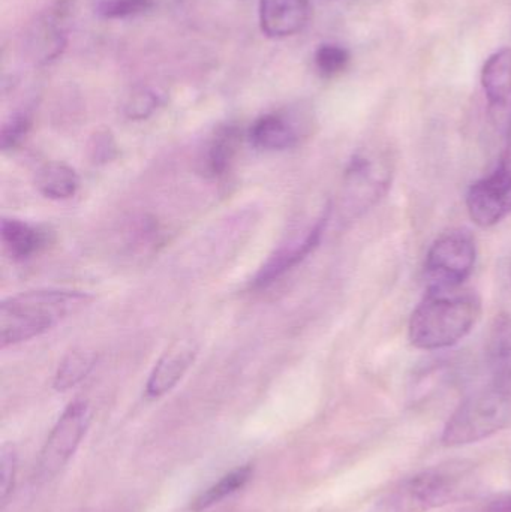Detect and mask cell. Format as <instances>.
<instances>
[{
	"label": "cell",
	"mask_w": 511,
	"mask_h": 512,
	"mask_svg": "<svg viewBox=\"0 0 511 512\" xmlns=\"http://www.w3.org/2000/svg\"><path fill=\"white\" fill-rule=\"evenodd\" d=\"M482 301L476 292L458 288H429L408 324V337L423 351L446 349L461 342L479 321Z\"/></svg>",
	"instance_id": "6da1fadb"
},
{
	"label": "cell",
	"mask_w": 511,
	"mask_h": 512,
	"mask_svg": "<svg viewBox=\"0 0 511 512\" xmlns=\"http://www.w3.org/2000/svg\"><path fill=\"white\" fill-rule=\"evenodd\" d=\"M92 295L77 289H36L6 298L0 304L2 348L27 342L80 312Z\"/></svg>",
	"instance_id": "7a4b0ae2"
},
{
	"label": "cell",
	"mask_w": 511,
	"mask_h": 512,
	"mask_svg": "<svg viewBox=\"0 0 511 512\" xmlns=\"http://www.w3.org/2000/svg\"><path fill=\"white\" fill-rule=\"evenodd\" d=\"M511 420V390L492 382L471 393L453 412L443 432L446 447L476 444L501 432Z\"/></svg>",
	"instance_id": "3957f363"
},
{
	"label": "cell",
	"mask_w": 511,
	"mask_h": 512,
	"mask_svg": "<svg viewBox=\"0 0 511 512\" xmlns=\"http://www.w3.org/2000/svg\"><path fill=\"white\" fill-rule=\"evenodd\" d=\"M395 164L386 150L357 152L344 177V206L348 215L362 216L380 203L392 186Z\"/></svg>",
	"instance_id": "277c9868"
},
{
	"label": "cell",
	"mask_w": 511,
	"mask_h": 512,
	"mask_svg": "<svg viewBox=\"0 0 511 512\" xmlns=\"http://www.w3.org/2000/svg\"><path fill=\"white\" fill-rule=\"evenodd\" d=\"M459 484L449 472H422L378 499L366 512H429L455 501Z\"/></svg>",
	"instance_id": "5b68a950"
},
{
	"label": "cell",
	"mask_w": 511,
	"mask_h": 512,
	"mask_svg": "<svg viewBox=\"0 0 511 512\" xmlns=\"http://www.w3.org/2000/svg\"><path fill=\"white\" fill-rule=\"evenodd\" d=\"M90 420L92 411L84 400H75L63 411L39 456L35 472L38 483L53 480L65 468L86 435Z\"/></svg>",
	"instance_id": "8992f818"
},
{
	"label": "cell",
	"mask_w": 511,
	"mask_h": 512,
	"mask_svg": "<svg viewBox=\"0 0 511 512\" xmlns=\"http://www.w3.org/2000/svg\"><path fill=\"white\" fill-rule=\"evenodd\" d=\"M477 261V246L471 234L452 231L441 236L426 256L429 288H458L471 276Z\"/></svg>",
	"instance_id": "52a82bcc"
},
{
	"label": "cell",
	"mask_w": 511,
	"mask_h": 512,
	"mask_svg": "<svg viewBox=\"0 0 511 512\" xmlns=\"http://www.w3.org/2000/svg\"><path fill=\"white\" fill-rule=\"evenodd\" d=\"M467 209L474 224L482 228L494 227L511 215V143L497 170L471 185Z\"/></svg>",
	"instance_id": "ba28073f"
},
{
	"label": "cell",
	"mask_w": 511,
	"mask_h": 512,
	"mask_svg": "<svg viewBox=\"0 0 511 512\" xmlns=\"http://www.w3.org/2000/svg\"><path fill=\"white\" fill-rule=\"evenodd\" d=\"M483 92L489 116L501 134L511 137V48H501L486 59L482 68Z\"/></svg>",
	"instance_id": "9c48e42d"
},
{
	"label": "cell",
	"mask_w": 511,
	"mask_h": 512,
	"mask_svg": "<svg viewBox=\"0 0 511 512\" xmlns=\"http://www.w3.org/2000/svg\"><path fill=\"white\" fill-rule=\"evenodd\" d=\"M330 212L332 210H330V206H327L323 215L317 219L314 227L303 236L302 240L281 246L275 254L270 256L266 264L258 271L257 276L252 280V285L255 288H263V286L270 285L279 277L284 276L291 268L300 264L311 252H314V249L320 245L321 237H323L324 231H326Z\"/></svg>",
	"instance_id": "30bf717a"
},
{
	"label": "cell",
	"mask_w": 511,
	"mask_h": 512,
	"mask_svg": "<svg viewBox=\"0 0 511 512\" xmlns=\"http://www.w3.org/2000/svg\"><path fill=\"white\" fill-rule=\"evenodd\" d=\"M197 354L198 346L194 340H177L173 343V346L159 358L150 373L146 385L147 397L158 399L170 393L188 372Z\"/></svg>",
	"instance_id": "8fae6325"
},
{
	"label": "cell",
	"mask_w": 511,
	"mask_h": 512,
	"mask_svg": "<svg viewBox=\"0 0 511 512\" xmlns=\"http://www.w3.org/2000/svg\"><path fill=\"white\" fill-rule=\"evenodd\" d=\"M311 14L309 0H260V26L273 39L296 35Z\"/></svg>",
	"instance_id": "7c38bea8"
},
{
	"label": "cell",
	"mask_w": 511,
	"mask_h": 512,
	"mask_svg": "<svg viewBox=\"0 0 511 512\" xmlns=\"http://www.w3.org/2000/svg\"><path fill=\"white\" fill-rule=\"evenodd\" d=\"M305 135V125H300L285 113H269L255 120L249 129L252 146L267 152L291 149Z\"/></svg>",
	"instance_id": "4fadbf2b"
},
{
	"label": "cell",
	"mask_w": 511,
	"mask_h": 512,
	"mask_svg": "<svg viewBox=\"0 0 511 512\" xmlns=\"http://www.w3.org/2000/svg\"><path fill=\"white\" fill-rule=\"evenodd\" d=\"M68 11V3L59 2L33 26L29 35V50L36 62H53L65 50Z\"/></svg>",
	"instance_id": "5bb4252c"
},
{
	"label": "cell",
	"mask_w": 511,
	"mask_h": 512,
	"mask_svg": "<svg viewBox=\"0 0 511 512\" xmlns=\"http://www.w3.org/2000/svg\"><path fill=\"white\" fill-rule=\"evenodd\" d=\"M243 131L236 123L216 129L200 158V171L206 177L224 176L242 143Z\"/></svg>",
	"instance_id": "9a60e30c"
},
{
	"label": "cell",
	"mask_w": 511,
	"mask_h": 512,
	"mask_svg": "<svg viewBox=\"0 0 511 512\" xmlns=\"http://www.w3.org/2000/svg\"><path fill=\"white\" fill-rule=\"evenodd\" d=\"M486 363L495 384L511 390V315L497 316L486 340Z\"/></svg>",
	"instance_id": "2e32d148"
},
{
	"label": "cell",
	"mask_w": 511,
	"mask_h": 512,
	"mask_svg": "<svg viewBox=\"0 0 511 512\" xmlns=\"http://www.w3.org/2000/svg\"><path fill=\"white\" fill-rule=\"evenodd\" d=\"M2 242L12 258L24 261L47 248L51 234L44 228L33 227L18 219H3Z\"/></svg>",
	"instance_id": "e0dca14e"
},
{
	"label": "cell",
	"mask_w": 511,
	"mask_h": 512,
	"mask_svg": "<svg viewBox=\"0 0 511 512\" xmlns=\"http://www.w3.org/2000/svg\"><path fill=\"white\" fill-rule=\"evenodd\" d=\"M78 186V174L62 162H51L36 174V188L50 200H69L77 194Z\"/></svg>",
	"instance_id": "ac0fdd59"
},
{
	"label": "cell",
	"mask_w": 511,
	"mask_h": 512,
	"mask_svg": "<svg viewBox=\"0 0 511 512\" xmlns=\"http://www.w3.org/2000/svg\"><path fill=\"white\" fill-rule=\"evenodd\" d=\"M96 354L86 349H75L69 352L62 363L59 364L56 376H54V388L56 391H68L75 385L83 382L92 372L96 364Z\"/></svg>",
	"instance_id": "d6986e66"
},
{
	"label": "cell",
	"mask_w": 511,
	"mask_h": 512,
	"mask_svg": "<svg viewBox=\"0 0 511 512\" xmlns=\"http://www.w3.org/2000/svg\"><path fill=\"white\" fill-rule=\"evenodd\" d=\"M252 472L254 471H252L251 466L248 465L242 466V468L225 475L221 481L213 484L212 487H209L206 492L201 493V495L192 502L191 510L195 512L207 510V508L224 501L228 496L239 492V490L243 489V487L248 484V481L251 480Z\"/></svg>",
	"instance_id": "ffe728a7"
},
{
	"label": "cell",
	"mask_w": 511,
	"mask_h": 512,
	"mask_svg": "<svg viewBox=\"0 0 511 512\" xmlns=\"http://www.w3.org/2000/svg\"><path fill=\"white\" fill-rule=\"evenodd\" d=\"M350 62V51L342 45L323 44L315 51V68L323 78L338 77L348 68Z\"/></svg>",
	"instance_id": "44dd1931"
},
{
	"label": "cell",
	"mask_w": 511,
	"mask_h": 512,
	"mask_svg": "<svg viewBox=\"0 0 511 512\" xmlns=\"http://www.w3.org/2000/svg\"><path fill=\"white\" fill-rule=\"evenodd\" d=\"M153 6V0H93L95 14L105 20H122L144 14Z\"/></svg>",
	"instance_id": "7402d4cb"
},
{
	"label": "cell",
	"mask_w": 511,
	"mask_h": 512,
	"mask_svg": "<svg viewBox=\"0 0 511 512\" xmlns=\"http://www.w3.org/2000/svg\"><path fill=\"white\" fill-rule=\"evenodd\" d=\"M161 102V95L155 90L138 89L126 101L125 114L131 120H144L158 110Z\"/></svg>",
	"instance_id": "603a6c76"
},
{
	"label": "cell",
	"mask_w": 511,
	"mask_h": 512,
	"mask_svg": "<svg viewBox=\"0 0 511 512\" xmlns=\"http://www.w3.org/2000/svg\"><path fill=\"white\" fill-rule=\"evenodd\" d=\"M30 128H32V117L26 111H20L9 117L2 128V149H15L29 134Z\"/></svg>",
	"instance_id": "cb8c5ba5"
},
{
	"label": "cell",
	"mask_w": 511,
	"mask_h": 512,
	"mask_svg": "<svg viewBox=\"0 0 511 512\" xmlns=\"http://www.w3.org/2000/svg\"><path fill=\"white\" fill-rule=\"evenodd\" d=\"M15 472H17V454L9 445H3L0 451V501L5 505L14 489Z\"/></svg>",
	"instance_id": "d4e9b609"
},
{
	"label": "cell",
	"mask_w": 511,
	"mask_h": 512,
	"mask_svg": "<svg viewBox=\"0 0 511 512\" xmlns=\"http://www.w3.org/2000/svg\"><path fill=\"white\" fill-rule=\"evenodd\" d=\"M90 153H92V158L95 162L111 161L117 153L113 135L108 131L98 132V134L93 137Z\"/></svg>",
	"instance_id": "484cf974"
},
{
	"label": "cell",
	"mask_w": 511,
	"mask_h": 512,
	"mask_svg": "<svg viewBox=\"0 0 511 512\" xmlns=\"http://www.w3.org/2000/svg\"><path fill=\"white\" fill-rule=\"evenodd\" d=\"M491 512H511V496L495 501L491 505Z\"/></svg>",
	"instance_id": "4316f807"
}]
</instances>
